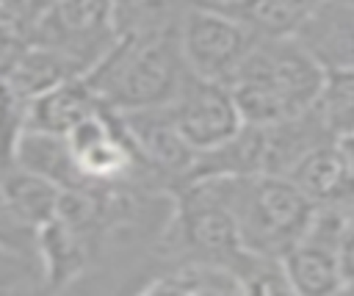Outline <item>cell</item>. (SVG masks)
<instances>
[{"label": "cell", "instance_id": "cell-16", "mask_svg": "<svg viewBox=\"0 0 354 296\" xmlns=\"http://www.w3.org/2000/svg\"><path fill=\"white\" fill-rule=\"evenodd\" d=\"M321 3L324 0H235L230 6L216 8L230 11L260 39H285L296 36Z\"/></svg>", "mask_w": 354, "mask_h": 296}, {"label": "cell", "instance_id": "cell-5", "mask_svg": "<svg viewBox=\"0 0 354 296\" xmlns=\"http://www.w3.org/2000/svg\"><path fill=\"white\" fill-rule=\"evenodd\" d=\"M30 41L69 55L88 72L119 41L113 0H55L36 22Z\"/></svg>", "mask_w": 354, "mask_h": 296}, {"label": "cell", "instance_id": "cell-11", "mask_svg": "<svg viewBox=\"0 0 354 296\" xmlns=\"http://www.w3.org/2000/svg\"><path fill=\"white\" fill-rule=\"evenodd\" d=\"M100 108H105V105H102L97 89L88 83L86 72L72 75L30 100L28 127L66 136L77 122H83L88 113H94Z\"/></svg>", "mask_w": 354, "mask_h": 296}, {"label": "cell", "instance_id": "cell-4", "mask_svg": "<svg viewBox=\"0 0 354 296\" xmlns=\"http://www.w3.org/2000/svg\"><path fill=\"white\" fill-rule=\"evenodd\" d=\"M177 33L191 75L227 86L260 39L230 11L191 0L183 3Z\"/></svg>", "mask_w": 354, "mask_h": 296}, {"label": "cell", "instance_id": "cell-1", "mask_svg": "<svg viewBox=\"0 0 354 296\" xmlns=\"http://www.w3.org/2000/svg\"><path fill=\"white\" fill-rule=\"evenodd\" d=\"M188 75L177 22L144 36H119L86 72L102 105L116 113L169 105Z\"/></svg>", "mask_w": 354, "mask_h": 296}, {"label": "cell", "instance_id": "cell-13", "mask_svg": "<svg viewBox=\"0 0 354 296\" xmlns=\"http://www.w3.org/2000/svg\"><path fill=\"white\" fill-rule=\"evenodd\" d=\"M282 263H285V274L293 293H304V296L343 293L340 246L304 235L282 257Z\"/></svg>", "mask_w": 354, "mask_h": 296}, {"label": "cell", "instance_id": "cell-9", "mask_svg": "<svg viewBox=\"0 0 354 296\" xmlns=\"http://www.w3.org/2000/svg\"><path fill=\"white\" fill-rule=\"evenodd\" d=\"M39 268L44 290L80 288L91 271L88 241L58 213L44 227H39Z\"/></svg>", "mask_w": 354, "mask_h": 296}, {"label": "cell", "instance_id": "cell-17", "mask_svg": "<svg viewBox=\"0 0 354 296\" xmlns=\"http://www.w3.org/2000/svg\"><path fill=\"white\" fill-rule=\"evenodd\" d=\"M315 111L335 138L354 136V72H326Z\"/></svg>", "mask_w": 354, "mask_h": 296}, {"label": "cell", "instance_id": "cell-10", "mask_svg": "<svg viewBox=\"0 0 354 296\" xmlns=\"http://www.w3.org/2000/svg\"><path fill=\"white\" fill-rule=\"evenodd\" d=\"M313 205L348 207L354 199V172L343 152L340 138L313 147L288 174Z\"/></svg>", "mask_w": 354, "mask_h": 296}, {"label": "cell", "instance_id": "cell-8", "mask_svg": "<svg viewBox=\"0 0 354 296\" xmlns=\"http://www.w3.org/2000/svg\"><path fill=\"white\" fill-rule=\"evenodd\" d=\"M296 39L326 72H354V0H324Z\"/></svg>", "mask_w": 354, "mask_h": 296}, {"label": "cell", "instance_id": "cell-2", "mask_svg": "<svg viewBox=\"0 0 354 296\" xmlns=\"http://www.w3.org/2000/svg\"><path fill=\"white\" fill-rule=\"evenodd\" d=\"M326 69L296 36L257 39L230 89L249 124H274L315 108Z\"/></svg>", "mask_w": 354, "mask_h": 296}, {"label": "cell", "instance_id": "cell-19", "mask_svg": "<svg viewBox=\"0 0 354 296\" xmlns=\"http://www.w3.org/2000/svg\"><path fill=\"white\" fill-rule=\"evenodd\" d=\"M0 252L39 263V230L25 224L3 196L0 188Z\"/></svg>", "mask_w": 354, "mask_h": 296}, {"label": "cell", "instance_id": "cell-21", "mask_svg": "<svg viewBox=\"0 0 354 296\" xmlns=\"http://www.w3.org/2000/svg\"><path fill=\"white\" fill-rule=\"evenodd\" d=\"M346 219H348V230L354 232V199H351L348 207H346Z\"/></svg>", "mask_w": 354, "mask_h": 296}, {"label": "cell", "instance_id": "cell-14", "mask_svg": "<svg viewBox=\"0 0 354 296\" xmlns=\"http://www.w3.org/2000/svg\"><path fill=\"white\" fill-rule=\"evenodd\" d=\"M138 293H194V296H227L241 293L235 274L224 266L205 260H169L158 263L147 279L138 285Z\"/></svg>", "mask_w": 354, "mask_h": 296}, {"label": "cell", "instance_id": "cell-15", "mask_svg": "<svg viewBox=\"0 0 354 296\" xmlns=\"http://www.w3.org/2000/svg\"><path fill=\"white\" fill-rule=\"evenodd\" d=\"M0 188H3V196L11 205V210L33 230H39L50 219H55L61 196H64V188H58L47 177L33 174L17 163H8L0 169Z\"/></svg>", "mask_w": 354, "mask_h": 296}, {"label": "cell", "instance_id": "cell-7", "mask_svg": "<svg viewBox=\"0 0 354 296\" xmlns=\"http://www.w3.org/2000/svg\"><path fill=\"white\" fill-rule=\"evenodd\" d=\"M169 113L185 141L196 149H213L230 141L243 127V113L227 83L188 75L177 97L169 102Z\"/></svg>", "mask_w": 354, "mask_h": 296}, {"label": "cell", "instance_id": "cell-3", "mask_svg": "<svg viewBox=\"0 0 354 296\" xmlns=\"http://www.w3.org/2000/svg\"><path fill=\"white\" fill-rule=\"evenodd\" d=\"M230 205L246 249L285 257L307 232L315 205L285 174L227 177Z\"/></svg>", "mask_w": 354, "mask_h": 296}, {"label": "cell", "instance_id": "cell-20", "mask_svg": "<svg viewBox=\"0 0 354 296\" xmlns=\"http://www.w3.org/2000/svg\"><path fill=\"white\" fill-rule=\"evenodd\" d=\"M340 144H343V152H346V158H348V166H351V172H354V136H346V138H340Z\"/></svg>", "mask_w": 354, "mask_h": 296}, {"label": "cell", "instance_id": "cell-12", "mask_svg": "<svg viewBox=\"0 0 354 296\" xmlns=\"http://www.w3.org/2000/svg\"><path fill=\"white\" fill-rule=\"evenodd\" d=\"M17 166L47 177L50 183H55L64 191H77V188H88L77 160L72 155V147L66 141V136L61 133H47V130H36V127H25L17 147H14V160Z\"/></svg>", "mask_w": 354, "mask_h": 296}, {"label": "cell", "instance_id": "cell-6", "mask_svg": "<svg viewBox=\"0 0 354 296\" xmlns=\"http://www.w3.org/2000/svg\"><path fill=\"white\" fill-rule=\"evenodd\" d=\"M119 116L144 169L152 174L158 185L177 194L183 185L191 183L196 166V149L185 141V136L174 124L169 105L127 111Z\"/></svg>", "mask_w": 354, "mask_h": 296}, {"label": "cell", "instance_id": "cell-22", "mask_svg": "<svg viewBox=\"0 0 354 296\" xmlns=\"http://www.w3.org/2000/svg\"><path fill=\"white\" fill-rule=\"evenodd\" d=\"M191 3H205V6H230L235 0H191Z\"/></svg>", "mask_w": 354, "mask_h": 296}, {"label": "cell", "instance_id": "cell-18", "mask_svg": "<svg viewBox=\"0 0 354 296\" xmlns=\"http://www.w3.org/2000/svg\"><path fill=\"white\" fill-rule=\"evenodd\" d=\"M232 274L241 285V293H293L282 257L243 249Z\"/></svg>", "mask_w": 354, "mask_h": 296}]
</instances>
